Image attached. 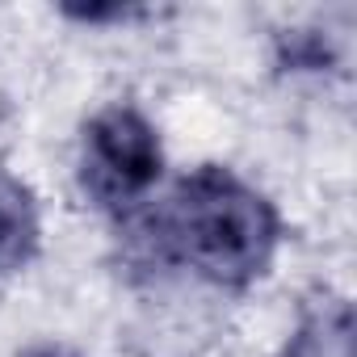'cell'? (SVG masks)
I'll use <instances>...</instances> for the list:
<instances>
[{
    "label": "cell",
    "mask_w": 357,
    "mask_h": 357,
    "mask_svg": "<svg viewBox=\"0 0 357 357\" xmlns=\"http://www.w3.org/2000/svg\"><path fill=\"white\" fill-rule=\"evenodd\" d=\"M286 357H353V307L344 298L311 307L290 336Z\"/></svg>",
    "instance_id": "obj_4"
},
{
    "label": "cell",
    "mask_w": 357,
    "mask_h": 357,
    "mask_svg": "<svg viewBox=\"0 0 357 357\" xmlns=\"http://www.w3.org/2000/svg\"><path fill=\"white\" fill-rule=\"evenodd\" d=\"M43 244V223H38V202L26 181L0 168V278L22 273Z\"/></svg>",
    "instance_id": "obj_3"
},
{
    "label": "cell",
    "mask_w": 357,
    "mask_h": 357,
    "mask_svg": "<svg viewBox=\"0 0 357 357\" xmlns=\"http://www.w3.org/2000/svg\"><path fill=\"white\" fill-rule=\"evenodd\" d=\"M164 172V147L147 114L135 105H105L80 135V190L101 211H122L147 198Z\"/></svg>",
    "instance_id": "obj_2"
},
{
    "label": "cell",
    "mask_w": 357,
    "mask_h": 357,
    "mask_svg": "<svg viewBox=\"0 0 357 357\" xmlns=\"http://www.w3.org/2000/svg\"><path fill=\"white\" fill-rule=\"evenodd\" d=\"M155 248L219 290H248L273 265L278 206L227 164H198L151 215Z\"/></svg>",
    "instance_id": "obj_1"
},
{
    "label": "cell",
    "mask_w": 357,
    "mask_h": 357,
    "mask_svg": "<svg viewBox=\"0 0 357 357\" xmlns=\"http://www.w3.org/2000/svg\"><path fill=\"white\" fill-rule=\"evenodd\" d=\"M17 357H80V353H76V349H68V344L43 340V344H30V349H22Z\"/></svg>",
    "instance_id": "obj_7"
},
{
    "label": "cell",
    "mask_w": 357,
    "mask_h": 357,
    "mask_svg": "<svg viewBox=\"0 0 357 357\" xmlns=\"http://www.w3.org/2000/svg\"><path fill=\"white\" fill-rule=\"evenodd\" d=\"M139 9L130 5H63V17H76V22H122Z\"/></svg>",
    "instance_id": "obj_6"
},
{
    "label": "cell",
    "mask_w": 357,
    "mask_h": 357,
    "mask_svg": "<svg viewBox=\"0 0 357 357\" xmlns=\"http://www.w3.org/2000/svg\"><path fill=\"white\" fill-rule=\"evenodd\" d=\"M336 51H332V38L319 34V30H286L278 34V63L290 68V72H324L332 68Z\"/></svg>",
    "instance_id": "obj_5"
}]
</instances>
